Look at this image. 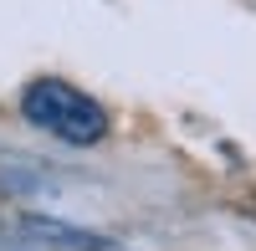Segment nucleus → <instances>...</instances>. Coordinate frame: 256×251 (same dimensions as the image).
Returning <instances> with one entry per match:
<instances>
[{"label":"nucleus","mask_w":256,"mask_h":251,"mask_svg":"<svg viewBox=\"0 0 256 251\" xmlns=\"http://www.w3.org/2000/svg\"><path fill=\"white\" fill-rule=\"evenodd\" d=\"M36 231H46V236H56V241H67V246H77V251H113L108 241H92V236H82V231H67V226H52V220H31Z\"/></svg>","instance_id":"nucleus-2"},{"label":"nucleus","mask_w":256,"mask_h":251,"mask_svg":"<svg viewBox=\"0 0 256 251\" xmlns=\"http://www.w3.org/2000/svg\"><path fill=\"white\" fill-rule=\"evenodd\" d=\"M20 113H26L31 128H46L52 138L62 144H77V149H88L108 134V113H102V102L88 98L82 88L62 77H36L26 82V92H20Z\"/></svg>","instance_id":"nucleus-1"}]
</instances>
